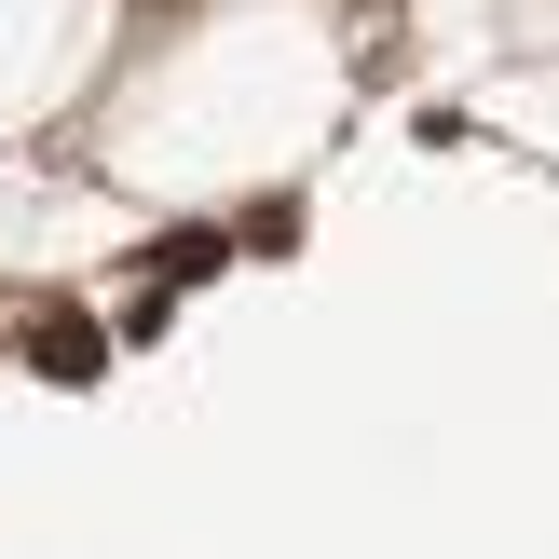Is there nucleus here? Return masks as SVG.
Listing matches in <instances>:
<instances>
[{
	"label": "nucleus",
	"mask_w": 559,
	"mask_h": 559,
	"mask_svg": "<svg viewBox=\"0 0 559 559\" xmlns=\"http://www.w3.org/2000/svg\"><path fill=\"white\" fill-rule=\"evenodd\" d=\"M27 369H41V382H96L109 369V328L55 300V314H27Z\"/></svg>",
	"instance_id": "f257e3e1"
}]
</instances>
